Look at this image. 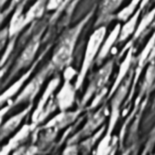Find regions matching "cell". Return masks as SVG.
I'll return each mask as SVG.
<instances>
[{
	"mask_svg": "<svg viewBox=\"0 0 155 155\" xmlns=\"http://www.w3.org/2000/svg\"><path fill=\"white\" fill-rule=\"evenodd\" d=\"M46 0H36L35 3L28 9L24 15V25H27L29 23L41 17L45 10Z\"/></svg>",
	"mask_w": 155,
	"mask_h": 155,
	"instance_id": "e0dca14e",
	"label": "cell"
},
{
	"mask_svg": "<svg viewBox=\"0 0 155 155\" xmlns=\"http://www.w3.org/2000/svg\"><path fill=\"white\" fill-rule=\"evenodd\" d=\"M51 68H53L50 65L45 67L44 69H42L40 71V73H38L33 79L31 82H29L26 86L23 89V91L20 93V94L16 97V99L15 100L13 106H15L19 104H23L25 102H31L35 99V97L36 96V94H38L42 84H44L45 78L48 76Z\"/></svg>",
	"mask_w": 155,
	"mask_h": 155,
	"instance_id": "3957f363",
	"label": "cell"
},
{
	"mask_svg": "<svg viewBox=\"0 0 155 155\" xmlns=\"http://www.w3.org/2000/svg\"><path fill=\"white\" fill-rule=\"evenodd\" d=\"M141 0H132L128 5H126L124 8H123L118 14H117V18L121 21L125 22L137 9V6L139 5Z\"/></svg>",
	"mask_w": 155,
	"mask_h": 155,
	"instance_id": "7402d4cb",
	"label": "cell"
},
{
	"mask_svg": "<svg viewBox=\"0 0 155 155\" xmlns=\"http://www.w3.org/2000/svg\"><path fill=\"white\" fill-rule=\"evenodd\" d=\"M66 1H67V0H64V2H66Z\"/></svg>",
	"mask_w": 155,
	"mask_h": 155,
	"instance_id": "4316f807",
	"label": "cell"
},
{
	"mask_svg": "<svg viewBox=\"0 0 155 155\" xmlns=\"http://www.w3.org/2000/svg\"><path fill=\"white\" fill-rule=\"evenodd\" d=\"M25 1L26 0H23L21 3H19L15 10V13L10 21V25H9V29H8L9 37L15 36L25 27L23 8H24V5H25Z\"/></svg>",
	"mask_w": 155,
	"mask_h": 155,
	"instance_id": "9a60e30c",
	"label": "cell"
},
{
	"mask_svg": "<svg viewBox=\"0 0 155 155\" xmlns=\"http://www.w3.org/2000/svg\"><path fill=\"white\" fill-rule=\"evenodd\" d=\"M142 1V0H141ZM149 0H143L142 3H141V5L140 7L135 10V12L125 21V24L121 26V29H120V34H119V36H118V41L119 42H124L125 41L126 39L129 38V36L134 34L135 28H136V25H137V22H138V19H139V16L141 15V12L143 11L144 5L147 4Z\"/></svg>",
	"mask_w": 155,
	"mask_h": 155,
	"instance_id": "9c48e42d",
	"label": "cell"
},
{
	"mask_svg": "<svg viewBox=\"0 0 155 155\" xmlns=\"http://www.w3.org/2000/svg\"><path fill=\"white\" fill-rule=\"evenodd\" d=\"M124 0H103L100 11H99V19L96 22L97 24H104V21L111 14H113L123 3Z\"/></svg>",
	"mask_w": 155,
	"mask_h": 155,
	"instance_id": "d6986e66",
	"label": "cell"
},
{
	"mask_svg": "<svg viewBox=\"0 0 155 155\" xmlns=\"http://www.w3.org/2000/svg\"><path fill=\"white\" fill-rule=\"evenodd\" d=\"M134 45H132L129 49V51L127 52L124 60L120 64V68H119V72L118 74L115 78V81L109 92L108 94V98H111V96L113 95V94L115 92V90L118 88V86L122 84V82H124V80L125 79V76L128 73V71L130 70V67L133 64V54H134Z\"/></svg>",
	"mask_w": 155,
	"mask_h": 155,
	"instance_id": "4fadbf2b",
	"label": "cell"
},
{
	"mask_svg": "<svg viewBox=\"0 0 155 155\" xmlns=\"http://www.w3.org/2000/svg\"><path fill=\"white\" fill-rule=\"evenodd\" d=\"M34 70V67L30 68L25 74H23L16 82H15L10 87H8L2 94H0V105H2L3 104H5V102H7L9 99H11L13 96H15L18 91L22 88V86L24 85L25 82L28 79V77L30 76V74H32Z\"/></svg>",
	"mask_w": 155,
	"mask_h": 155,
	"instance_id": "2e32d148",
	"label": "cell"
},
{
	"mask_svg": "<svg viewBox=\"0 0 155 155\" xmlns=\"http://www.w3.org/2000/svg\"><path fill=\"white\" fill-rule=\"evenodd\" d=\"M6 1H7V0H0V8L5 5V3Z\"/></svg>",
	"mask_w": 155,
	"mask_h": 155,
	"instance_id": "484cf974",
	"label": "cell"
},
{
	"mask_svg": "<svg viewBox=\"0 0 155 155\" xmlns=\"http://www.w3.org/2000/svg\"><path fill=\"white\" fill-rule=\"evenodd\" d=\"M105 35H106V26L105 25L99 26L91 35V36L87 42V45H86L83 64H82L80 72L78 74V76H77V79H76V82L74 84V87L76 90H78L82 86V84L85 79V76H86L90 67L92 66V64L94 63L96 55L98 54L101 45H102L103 41L104 40Z\"/></svg>",
	"mask_w": 155,
	"mask_h": 155,
	"instance_id": "7a4b0ae2",
	"label": "cell"
},
{
	"mask_svg": "<svg viewBox=\"0 0 155 155\" xmlns=\"http://www.w3.org/2000/svg\"><path fill=\"white\" fill-rule=\"evenodd\" d=\"M31 107H32V104H30L26 109L23 110L19 114L12 116L3 125L1 124V126H0V141L5 139V137L9 136L12 133H14L17 129V127L20 125L23 119H25V117L30 112Z\"/></svg>",
	"mask_w": 155,
	"mask_h": 155,
	"instance_id": "30bf717a",
	"label": "cell"
},
{
	"mask_svg": "<svg viewBox=\"0 0 155 155\" xmlns=\"http://www.w3.org/2000/svg\"><path fill=\"white\" fill-rule=\"evenodd\" d=\"M59 83H60V77L59 76L54 77V79H52L49 82L46 89L45 90L44 94H42V97L40 98V100L38 102V104L36 106V109L35 110V112L33 114V116H32V125H35L36 120H37L39 114H41V112L43 111V109L45 107V104H47V101L49 100L50 96L53 94V93L54 92V90L59 85Z\"/></svg>",
	"mask_w": 155,
	"mask_h": 155,
	"instance_id": "7c38bea8",
	"label": "cell"
},
{
	"mask_svg": "<svg viewBox=\"0 0 155 155\" xmlns=\"http://www.w3.org/2000/svg\"><path fill=\"white\" fill-rule=\"evenodd\" d=\"M120 29H121V25L117 24L114 26V28L113 29V31L109 34V35L107 36L105 41L104 42L103 41L101 47L99 49L98 54H97V60H96L97 64H101L102 62L106 58V56L110 53L112 47L114 46V45L115 44V42L118 39V36L120 34Z\"/></svg>",
	"mask_w": 155,
	"mask_h": 155,
	"instance_id": "5bb4252c",
	"label": "cell"
},
{
	"mask_svg": "<svg viewBox=\"0 0 155 155\" xmlns=\"http://www.w3.org/2000/svg\"><path fill=\"white\" fill-rule=\"evenodd\" d=\"M40 38H41V33L35 35L25 45V47L20 54L19 57L17 58L15 66L13 67V70L11 72V77L15 76V74L18 73L20 70L26 68L32 64L40 45Z\"/></svg>",
	"mask_w": 155,
	"mask_h": 155,
	"instance_id": "8992f818",
	"label": "cell"
},
{
	"mask_svg": "<svg viewBox=\"0 0 155 155\" xmlns=\"http://www.w3.org/2000/svg\"><path fill=\"white\" fill-rule=\"evenodd\" d=\"M64 82L56 95V104L62 112L66 111L73 106L76 93L74 85L71 84V80L73 78L65 74H64Z\"/></svg>",
	"mask_w": 155,
	"mask_h": 155,
	"instance_id": "52a82bcc",
	"label": "cell"
},
{
	"mask_svg": "<svg viewBox=\"0 0 155 155\" xmlns=\"http://www.w3.org/2000/svg\"><path fill=\"white\" fill-rule=\"evenodd\" d=\"M64 0H48L45 4V10L51 11V10H55L57 9Z\"/></svg>",
	"mask_w": 155,
	"mask_h": 155,
	"instance_id": "cb8c5ba5",
	"label": "cell"
},
{
	"mask_svg": "<svg viewBox=\"0 0 155 155\" xmlns=\"http://www.w3.org/2000/svg\"><path fill=\"white\" fill-rule=\"evenodd\" d=\"M33 127L32 124H25L22 126V128L8 141V143L1 149L0 154H7L12 150L17 149L20 144H22L28 137L30 132L32 131Z\"/></svg>",
	"mask_w": 155,
	"mask_h": 155,
	"instance_id": "8fae6325",
	"label": "cell"
},
{
	"mask_svg": "<svg viewBox=\"0 0 155 155\" xmlns=\"http://www.w3.org/2000/svg\"><path fill=\"white\" fill-rule=\"evenodd\" d=\"M84 21L81 22L79 25L70 29L62 36L51 59V66L53 68L62 70L68 66L72 60L75 43L81 33L82 27L84 26Z\"/></svg>",
	"mask_w": 155,
	"mask_h": 155,
	"instance_id": "6da1fadb",
	"label": "cell"
},
{
	"mask_svg": "<svg viewBox=\"0 0 155 155\" xmlns=\"http://www.w3.org/2000/svg\"><path fill=\"white\" fill-rule=\"evenodd\" d=\"M113 67H114V61H109L93 76L89 84V86L86 89V92L83 97L82 105H84L89 101V99L93 96V94H94L97 91L104 87V85L106 84V83L110 78V75L113 71Z\"/></svg>",
	"mask_w": 155,
	"mask_h": 155,
	"instance_id": "5b68a950",
	"label": "cell"
},
{
	"mask_svg": "<svg viewBox=\"0 0 155 155\" xmlns=\"http://www.w3.org/2000/svg\"><path fill=\"white\" fill-rule=\"evenodd\" d=\"M107 91L108 90H107L106 87H103L102 89H100L99 91H97L95 93V97H94V101H93V103H92V104L90 106V109H94V107H96L99 104V103L101 102V100L103 99L104 94L107 93Z\"/></svg>",
	"mask_w": 155,
	"mask_h": 155,
	"instance_id": "603a6c76",
	"label": "cell"
},
{
	"mask_svg": "<svg viewBox=\"0 0 155 155\" xmlns=\"http://www.w3.org/2000/svg\"><path fill=\"white\" fill-rule=\"evenodd\" d=\"M104 109H100L98 111V113L94 114L91 119L87 122V124H85L84 128L82 130L81 136L83 135H87V134H91V133H93L96 128H98V126L103 123V121L104 120Z\"/></svg>",
	"mask_w": 155,
	"mask_h": 155,
	"instance_id": "ffe728a7",
	"label": "cell"
},
{
	"mask_svg": "<svg viewBox=\"0 0 155 155\" xmlns=\"http://www.w3.org/2000/svg\"><path fill=\"white\" fill-rule=\"evenodd\" d=\"M153 47H154V34L152 35V37L150 38V40L148 41V43L146 44V45L144 46V48L143 49L142 53L140 54V55L138 57L137 67L135 69V75H134V80L133 82V86L131 88V94H130L129 101L131 100V98L133 96L136 84L138 83V80L140 78V75H141L143 68L145 67L146 64L149 62L150 58L153 57Z\"/></svg>",
	"mask_w": 155,
	"mask_h": 155,
	"instance_id": "ba28073f",
	"label": "cell"
},
{
	"mask_svg": "<svg viewBox=\"0 0 155 155\" xmlns=\"http://www.w3.org/2000/svg\"><path fill=\"white\" fill-rule=\"evenodd\" d=\"M77 113H66V111L62 112L60 114L56 115L54 118H53L47 124H45V128H63L65 125L72 123L77 116Z\"/></svg>",
	"mask_w": 155,
	"mask_h": 155,
	"instance_id": "ac0fdd59",
	"label": "cell"
},
{
	"mask_svg": "<svg viewBox=\"0 0 155 155\" xmlns=\"http://www.w3.org/2000/svg\"><path fill=\"white\" fill-rule=\"evenodd\" d=\"M12 106L13 105H11V104H7L6 106H5V107H3V108L0 109V126H1V124L3 123V120H4L5 115L8 113V111L12 108Z\"/></svg>",
	"mask_w": 155,
	"mask_h": 155,
	"instance_id": "d4e9b609",
	"label": "cell"
},
{
	"mask_svg": "<svg viewBox=\"0 0 155 155\" xmlns=\"http://www.w3.org/2000/svg\"><path fill=\"white\" fill-rule=\"evenodd\" d=\"M154 13L155 9H152L150 12H148L146 15H144L140 22L139 25H136V30H134V35L132 39V42H134L135 40H137L139 38V36L146 30V28L152 24V22L153 21L154 18Z\"/></svg>",
	"mask_w": 155,
	"mask_h": 155,
	"instance_id": "44dd1931",
	"label": "cell"
},
{
	"mask_svg": "<svg viewBox=\"0 0 155 155\" xmlns=\"http://www.w3.org/2000/svg\"><path fill=\"white\" fill-rule=\"evenodd\" d=\"M133 75L131 74L129 76V78L126 80V82L123 83L118 86V88L115 90V92L113 94L114 97L112 100V111H111V116H110V120H109V124H108V129H107V133L105 135L108 136H112V133L114 129V126L119 119L120 116V107L121 104L123 103V101L124 100L127 92H128V88L130 86V83H131V79H132Z\"/></svg>",
	"mask_w": 155,
	"mask_h": 155,
	"instance_id": "277c9868",
	"label": "cell"
}]
</instances>
